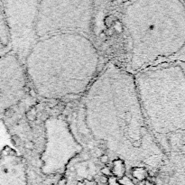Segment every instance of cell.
I'll return each instance as SVG.
<instances>
[{
	"mask_svg": "<svg viewBox=\"0 0 185 185\" xmlns=\"http://www.w3.org/2000/svg\"><path fill=\"white\" fill-rule=\"evenodd\" d=\"M183 2H184V4H185V1H183Z\"/></svg>",
	"mask_w": 185,
	"mask_h": 185,
	"instance_id": "obj_23",
	"label": "cell"
},
{
	"mask_svg": "<svg viewBox=\"0 0 185 185\" xmlns=\"http://www.w3.org/2000/svg\"><path fill=\"white\" fill-rule=\"evenodd\" d=\"M144 118L167 159L185 155V64L170 61L134 74Z\"/></svg>",
	"mask_w": 185,
	"mask_h": 185,
	"instance_id": "obj_4",
	"label": "cell"
},
{
	"mask_svg": "<svg viewBox=\"0 0 185 185\" xmlns=\"http://www.w3.org/2000/svg\"><path fill=\"white\" fill-rule=\"evenodd\" d=\"M29 93H30V95L32 96V97H35V96L37 95V94H36V92L35 91V90H33V88H32V90H29Z\"/></svg>",
	"mask_w": 185,
	"mask_h": 185,
	"instance_id": "obj_20",
	"label": "cell"
},
{
	"mask_svg": "<svg viewBox=\"0 0 185 185\" xmlns=\"http://www.w3.org/2000/svg\"><path fill=\"white\" fill-rule=\"evenodd\" d=\"M82 184L83 185H99L98 182L96 181H90V180H85L82 182Z\"/></svg>",
	"mask_w": 185,
	"mask_h": 185,
	"instance_id": "obj_18",
	"label": "cell"
},
{
	"mask_svg": "<svg viewBox=\"0 0 185 185\" xmlns=\"http://www.w3.org/2000/svg\"><path fill=\"white\" fill-rule=\"evenodd\" d=\"M184 64H185V60H184Z\"/></svg>",
	"mask_w": 185,
	"mask_h": 185,
	"instance_id": "obj_22",
	"label": "cell"
},
{
	"mask_svg": "<svg viewBox=\"0 0 185 185\" xmlns=\"http://www.w3.org/2000/svg\"><path fill=\"white\" fill-rule=\"evenodd\" d=\"M113 176L118 179L124 177L127 173V165L124 161L121 159H115L113 161V168L111 170Z\"/></svg>",
	"mask_w": 185,
	"mask_h": 185,
	"instance_id": "obj_10",
	"label": "cell"
},
{
	"mask_svg": "<svg viewBox=\"0 0 185 185\" xmlns=\"http://www.w3.org/2000/svg\"><path fill=\"white\" fill-rule=\"evenodd\" d=\"M96 3L91 0H39L35 20L38 40L66 33L92 40Z\"/></svg>",
	"mask_w": 185,
	"mask_h": 185,
	"instance_id": "obj_5",
	"label": "cell"
},
{
	"mask_svg": "<svg viewBox=\"0 0 185 185\" xmlns=\"http://www.w3.org/2000/svg\"><path fill=\"white\" fill-rule=\"evenodd\" d=\"M24 147H25L27 150H29V151H33V149H35V143L32 142V141H28V142H26V143H25V145H24Z\"/></svg>",
	"mask_w": 185,
	"mask_h": 185,
	"instance_id": "obj_16",
	"label": "cell"
},
{
	"mask_svg": "<svg viewBox=\"0 0 185 185\" xmlns=\"http://www.w3.org/2000/svg\"><path fill=\"white\" fill-rule=\"evenodd\" d=\"M82 108L92 138L126 165L150 173L166 163L144 118L134 74L108 61L84 93Z\"/></svg>",
	"mask_w": 185,
	"mask_h": 185,
	"instance_id": "obj_1",
	"label": "cell"
},
{
	"mask_svg": "<svg viewBox=\"0 0 185 185\" xmlns=\"http://www.w3.org/2000/svg\"><path fill=\"white\" fill-rule=\"evenodd\" d=\"M26 118L28 121H35L36 119V115H37V112H36V109L35 108H31L29 109L28 111L26 112Z\"/></svg>",
	"mask_w": 185,
	"mask_h": 185,
	"instance_id": "obj_12",
	"label": "cell"
},
{
	"mask_svg": "<svg viewBox=\"0 0 185 185\" xmlns=\"http://www.w3.org/2000/svg\"><path fill=\"white\" fill-rule=\"evenodd\" d=\"M27 78L24 64L13 52L0 58V116L24 99Z\"/></svg>",
	"mask_w": 185,
	"mask_h": 185,
	"instance_id": "obj_8",
	"label": "cell"
},
{
	"mask_svg": "<svg viewBox=\"0 0 185 185\" xmlns=\"http://www.w3.org/2000/svg\"><path fill=\"white\" fill-rule=\"evenodd\" d=\"M115 30L125 40L123 69L135 74L148 67L185 59V4L180 0L119 2Z\"/></svg>",
	"mask_w": 185,
	"mask_h": 185,
	"instance_id": "obj_2",
	"label": "cell"
},
{
	"mask_svg": "<svg viewBox=\"0 0 185 185\" xmlns=\"http://www.w3.org/2000/svg\"><path fill=\"white\" fill-rule=\"evenodd\" d=\"M38 2V0L2 1L10 33L12 52L23 64L32 48L39 41L35 33Z\"/></svg>",
	"mask_w": 185,
	"mask_h": 185,
	"instance_id": "obj_7",
	"label": "cell"
},
{
	"mask_svg": "<svg viewBox=\"0 0 185 185\" xmlns=\"http://www.w3.org/2000/svg\"><path fill=\"white\" fill-rule=\"evenodd\" d=\"M107 185H120L118 182V179L116 178L115 176H109L108 177V180H107Z\"/></svg>",
	"mask_w": 185,
	"mask_h": 185,
	"instance_id": "obj_14",
	"label": "cell"
},
{
	"mask_svg": "<svg viewBox=\"0 0 185 185\" xmlns=\"http://www.w3.org/2000/svg\"><path fill=\"white\" fill-rule=\"evenodd\" d=\"M118 182H119L120 185H135V182L132 181L127 175H125L124 177H122V178H120V179H118Z\"/></svg>",
	"mask_w": 185,
	"mask_h": 185,
	"instance_id": "obj_13",
	"label": "cell"
},
{
	"mask_svg": "<svg viewBox=\"0 0 185 185\" xmlns=\"http://www.w3.org/2000/svg\"><path fill=\"white\" fill-rule=\"evenodd\" d=\"M12 52L11 37L5 16L2 1H0V58Z\"/></svg>",
	"mask_w": 185,
	"mask_h": 185,
	"instance_id": "obj_9",
	"label": "cell"
},
{
	"mask_svg": "<svg viewBox=\"0 0 185 185\" xmlns=\"http://www.w3.org/2000/svg\"><path fill=\"white\" fill-rule=\"evenodd\" d=\"M131 173L132 176L134 177V179H135L136 181L138 182H145L146 181L149 172L148 170L145 167H141V166H136V167H133L131 170Z\"/></svg>",
	"mask_w": 185,
	"mask_h": 185,
	"instance_id": "obj_11",
	"label": "cell"
},
{
	"mask_svg": "<svg viewBox=\"0 0 185 185\" xmlns=\"http://www.w3.org/2000/svg\"><path fill=\"white\" fill-rule=\"evenodd\" d=\"M107 180H108V177H107V176H105V175H102V176H100L99 177V181H100V182H102V183H107Z\"/></svg>",
	"mask_w": 185,
	"mask_h": 185,
	"instance_id": "obj_19",
	"label": "cell"
},
{
	"mask_svg": "<svg viewBox=\"0 0 185 185\" xmlns=\"http://www.w3.org/2000/svg\"><path fill=\"white\" fill-rule=\"evenodd\" d=\"M45 146L41 154L44 175L63 172L68 163L83 151V146L76 139L69 123L61 116H52L44 122Z\"/></svg>",
	"mask_w": 185,
	"mask_h": 185,
	"instance_id": "obj_6",
	"label": "cell"
},
{
	"mask_svg": "<svg viewBox=\"0 0 185 185\" xmlns=\"http://www.w3.org/2000/svg\"><path fill=\"white\" fill-rule=\"evenodd\" d=\"M143 185H155V184H154V182H150V181H147V180H146V181L144 182V184H143Z\"/></svg>",
	"mask_w": 185,
	"mask_h": 185,
	"instance_id": "obj_21",
	"label": "cell"
},
{
	"mask_svg": "<svg viewBox=\"0 0 185 185\" xmlns=\"http://www.w3.org/2000/svg\"><path fill=\"white\" fill-rule=\"evenodd\" d=\"M101 173H103V175H105V176H112V172H111V170H110V168L109 167H107V166H105L104 168H102L101 169Z\"/></svg>",
	"mask_w": 185,
	"mask_h": 185,
	"instance_id": "obj_15",
	"label": "cell"
},
{
	"mask_svg": "<svg viewBox=\"0 0 185 185\" xmlns=\"http://www.w3.org/2000/svg\"><path fill=\"white\" fill-rule=\"evenodd\" d=\"M26 78L41 98L84 95L100 72V54L86 35L66 33L40 39L24 63Z\"/></svg>",
	"mask_w": 185,
	"mask_h": 185,
	"instance_id": "obj_3",
	"label": "cell"
},
{
	"mask_svg": "<svg viewBox=\"0 0 185 185\" xmlns=\"http://www.w3.org/2000/svg\"><path fill=\"white\" fill-rule=\"evenodd\" d=\"M99 160H100V162H101L102 163L107 164V163H108V161H109V159H108V155H107V154H102V155L100 156Z\"/></svg>",
	"mask_w": 185,
	"mask_h": 185,
	"instance_id": "obj_17",
	"label": "cell"
}]
</instances>
